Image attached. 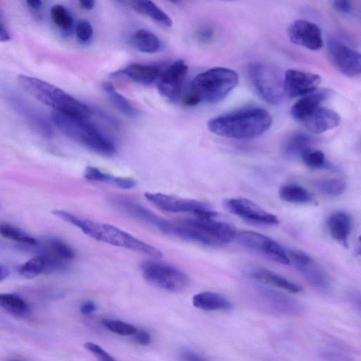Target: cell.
Segmentation results:
<instances>
[{"mask_svg":"<svg viewBox=\"0 0 361 361\" xmlns=\"http://www.w3.org/2000/svg\"><path fill=\"white\" fill-rule=\"evenodd\" d=\"M272 117L265 109L250 106L211 118L209 130L217 135L233 139H250L266 132Z\"/></svg>","mask_w":361,"mask_h":361,"instance_id":"6da1fadb","label":"cell"},{"mask_svg":"<svg viewBox=\"0 0 361 361\" xmlns=\"http://www.w3.org/2000/svg\"><path fill=\"white\" fill-rule=\"evenodd\" d=\"M51 212L58 218L78 227L85 235L96 240L140 252L156 259L162 257L161 252L157 247L116 226L84 219L64 210L55 209Z\"/></svg>","mask_w":361,"mask_h":361,"instance_id":"7a4b0ae2","label":"cell"},{"mask_svg":"<svg viewBox=\"0 0 361 361\" xmlns=\"http://www.w3.org/2000/svg\"><path fill=\"white\" fill-rule=\"evenodd\" d=\"M17 80L25 92L44 104L53 108L54 111L82 119H88L92 114L87 104L52 84L23 74L18 75Z\"/></svg>","mask_w":361,"mask_h":361,"instance_id":"3957f363","label":"cell"},{"mask_svg":"<svg viewBox=\"0 0 361 361\" xmlns=\"http://www.w3.org/2000/svg\"><path fill=\"white\" fill-rule=\"evenodd\" d=\"M235 233L233 225L220 219L216 212L180 221L177 228L178 237L210 247L231 243Z\"/></svg>","mask_w":361,"mask_h":361,"instance_id":"277c9868","label":"cell"},{"mask_svg":"<svg viewBox=\"0 0 361 361\" xmlns=\"http://www.w3.org/2000/svg\"><path fill=\"white\" fill-rule=\"evenodd\" d=\"M51 119L55 126L72 140L102 155L111 156L116 152L113 140L88 119L68 116L56 111Z\"/></svg>","mask_w":361,"mask_h":361,"instance_id":"5b68a950","label":"cell"},{"mask_svg":"<svg viewBox=\"0 0 361 361\" xmlns=\"http://www.w3.org/2000/svg\"><path fill=\"white\" fill-rule=\"evenodd\" d=\"M238 83V73L225 67L208 69L192 80L188 94L196 99L198 104H217L224 100Z\"/></svg>","mask_w":361,"mask_h":361,"instance_id":"8992f818","label":"cell"},{"mask_svg":"<svg viewBox=\"0 0 361 361\" xmlns=\"http://www.w3.org/2000/svg\"><path fill=\"white\" fill-rule=\"evenodd\" d=\"M248 76L263 100L271 104L281 102L285 95L283 78L275 67L262 62L252 63L248 67Z\"/></svg>","mask_w":361,"mask_h":361,"instance_id":"52a82bcc","label":"cell"},{"mask_svg":"<svg viewBox=\"0 0 361 361\" xmlns=\"http://www.w3.org/2000/svg\"><path fill=\"white\" fill-rule=\"evenodd\" d=\"M141 271L148 283L166 291L180 292L190 284V279L184 272L162 262H145L141 265Z\"/></svg>","mask_w":361,"mask_h":361,"instance_id":"ba28073f","label":"cell"},{"mask_svg":"<svg viewBox=\"0 0 361 361\" xmlns=\"http://www.w3.org/2000/svg\"><path fill=\"white\" fill-rule=\"evenodd\" d=\"M236 242L276 262L290 264L288 251L278 242L262 233L247 230L236 231Z\"/></svg>","mask_w":361,"mask_h":361,"instance_id":"9c48e42d","label":"cell"},{"mask_svg":"<svg viewBox=\"0 0 361 361\" xmlns=\"http://www.w3.org/2000/svg\"><path fill=\"white\" fill-rule=\"evenodd\" d=\"M145 197L159 209L173 213H192L194 216L209 215L215 212L204 202L163 194L146 192Z\"/></svg>","mask_w":361,"mask_h":361,"instance_id":"30bf717a","label":"cell"},{"mask_svg":"<svg viewBox=\"0 0 361 361\" xmlns=\"http://www.w3.org/2000/svg\"><path fill=\"white\" fill-rule=\"evenodd\" d=\"M288 255L290 262L310 284L324 291L331 288L326 273L312 256L300 250H290Z\"/></svg>","mask_w":361,"mask_h":361,"instance_id":"8fae6325","label":"cell"},{"mask_svg":"<svg viewBox=\"0 0 361 361\" xmlns=\"http://www.w3.org/2000/svg\"><path fill=\"white\" fill-rule=\"evenodd\" d=\"M224 209L231 214L245 221L263 225H277L278 217L266 211L253 201L239 197L226 199L223 202Z\"/></svg>","mask_w":361,"mask_h":361,"instance_id":"7c38bea8","label":"cell"},{"mask_svg":"<svg viewBox=\"0 0 361 361\" xmlns=\"http://www.w3.org/2000/svg\"><path fill=\"white\" fill-rule=\"evenodd\" d=\"M328 54L334 67L348 77L360 74L361 59L358 51L336 39H331L327 45Z\"/></svg>","mask_w":361,"mask_h":361,"instance_id":"4fadbf2b","label":"cell"},{"mask_svg":"<svg viewBox=\"0 0 361 361\" xmlns=\"http://www.w3.org/2000/svg\"><path fill=\"white\" fill-rule=\"evenodd\" d=\"M188 71V67L183 60H178L168 66L158 79L159 93L170 101L178 100L180 97Z\"/></svg>","mask_w":361,"mask_h":361,"instance_id":"5bb4252c","label":"cell"},{"mask_svg":"<svg viewBox=\"0 0 361 361\" xmlns=\"http://www.w3.org/2000/svg\"><path fill=\"white\" fill-rule=\"evenodd\" d=\"M321 78L315 73L290 69L283 78L284 92L290 99L303 97L318 89Z\"/></svg>","mask_w":361,"mask_h":361,"instance_id":"9a60e30c","label":"cell"},{"mask_svg":"<svg viewBox=\"0 0 361 361\" xmlns=\"http://www.w3.org/2000/svg\"><path fill=\"white\" fill-rule=\"evenodd\" d=\"M288 35L293 43L309 50L317 51L323 46L320 27L306 20L294 21L288 27Z\"/></svg>","mask_w":361,"mask_h":361,"instance_id":"2e32d148","label":"cell"},{"mask_svg":"<svg viewBox=\"0 0 361 361\" xmlns=\"http://www.w3.org/2000/svg\"><path fill=\"white\" fill-rule=\"evenodd\" d=\"M68 264L43 255H37L18 268V273L27 279L36 277L42 274L61 272Z\"/></svg>","mask_w":361,"mask_h":361,"instance_id":"e0dca14e","label":"cell"},{"mask_svg":"<svg viewBox=\"0 0 361 361\" xmlns=\"http://www.w3.org/2000/svg\"><path fill=\"white\" fill-rule=\"evenodd\" d=\"M330 91L317 89L299 99L290 109L292 118L302 123L314 111L321 107V104L329 97Z\"/></svg>","mask_w":361,"mask_h":361,"instance_id":"ac0fdd59","label":"cell"},{"mask_svg":"<svg viewBox=\"0 0 361 361\" xmlns=\"http://www.w3.org/2000/svg\"><path fill=\"white\" fill-rule=\"evenodd\" d=\"M341 122L340 115L335 111L324 107H319L302 123L312 133L320 134L338 126Z\"/></svg>","mask_w":361,"mask_h":361,"instance_id":"d6986e66","label":"cell"},{"mask_svg":"<svg viewBox=\"0 0 361 361\" xmlns=\"http://www.w3.org/2000/svg\"><path fill=\"white\" fill-rule=\"evenodd\" d=\"M36 249L37 255H43L68 264L74 257L73 249L63 240L56 237L45 238L38 241L35 246H29Z\"/></svg>","mask_w":361,"mask_h":361,"instance_id":"ffe728a7","label":"cell"},{"mask_svg":"<svg viewBox=\"0 0 361 361\" xmlns=\"http://www.w3.org/2000/svg\"><path fill=\"white\" fill-rule=\"evenodd\" d=\"M250 277L258 283L297 293L302 287L280 274L264 267H255L250 271Z\"/></svg>","mask_w":361,"mask_h":361,"instance_id":"44dd1931","label":"cell"},{"mask_svg":"<svg viewBox=\"0 0 361 361\" xmlns=\"http://www.w3.org/2000/svg\"><path fill=\"white\" fill-rule=\"evenodd\" d=\"M327 226L331 238L343 247H348L352 228L350 215L341 211L332 213L328 218Z\"/></svg>","mask_w":361,"mask_h":361,"instance_id":"7402d4cb","label":"cell"},{"mask_svg":"<svg viewBox=\"0 0 361 361\" xmlns=\"http://www.w3.org/2000/svg\"><path fill=\"white\" fill-rule=\"evenodd\" d=\"M114 75H124L134 82L148 85L158 80L160 70L153 66L132 63L113 73Z\"/></svg>","mask_w":361,"mask_h":361,"instance_id":"603a6c76","label":"cell"},{"mask_svg":"<svg viewBox=\"0 0 361 361\" xmlns=\"http://www.w3.org/2000/svg\"><path fill=\"white\" fill-rule=\"evenodd\" d=\"M117 204L126 213L164 231L169 221L159 216L142 205L128 200H119Z\"/></svg>","mask_w":361,"mask_h":361,"instance_id":"cb8c5ba5","label":"cell"},{"mask_svg":"<svg viewBox=\"0 0 361 361\" xmlns=\"http://www.w3.org/2000/svg\"><path fill=\"white\" fill-rule=\"evenodd\" d=\"M192 304L196 308L204 311H225L232 308L231 302L226 297L212 291L195 295Z\"/></svg>","mask_w":361,"mask_h":361,"instance_id":"d4e9b609","label":"cell"},{"mask_svg":"<svg viewBox=\"0 0 361 361\" xmlns=\"http://www.w3.org/2000/svg\"><path fill=\"white\" fill-rule=\"evenodd\" d=\"M130 42L137 51L146 54L156 53L161 46L159 38L154 32L145 29L135 30L130 37Z\"/></svg>","mask_w":361,"mask_h":361,"instance_id":"484cf974","label":"cell"},{"mask_svg":"<svg viewBox=\"0 0 361 361\" xmlns=\"http://www.w3.org/2000/svg\"><path fill=\"white\" fill-rule=\"evenodd\" d=\"M127 3L133 10L157 23L165 27H171L173 24L170 16L151 1H130Z\"/></svg>","mask_w":361,"mask_h":361,"instance_id":"4316f807","label":"cell"},{"mask_svg":"<svg viewBox=\"0 0 361 361\" xmlns=\"http://www.w3.org/2000/svg\"><path fill=\"white\" fill-rule=\"evenodd\" d=\"M102 89L112 105L120 112L130 118H135L139 116V111L127 98L117 91L111 82H103Z\"/></svg>","mask_w":361,"mask_h":361,"instance_id":"83f0119b","label":"cell"},{"mask_svg":"<svg viewBox=\"0 0 361 361\" xmlns=\"http://www.w3.org/2000/svg\"><path fill=\"white\" fill-rule=\"evenodd\" d=\"M313 137L307 133H298L290 137L283 147V154L290 158L301 157L312 148Z\"/></svg>","mask_w":361,"mask_h":361,"instance_id":"f1b7e54d","label":"cell"},{"mask_svg":"<svg viewBox=\"0 0 361 361\" xmlns=\"http://www.w3.org/2000/svg\"><path fill=\"white\" fill-rule=\"evenodd\" d=\"M264 299L269 309L284 314H295L300 311V306L292 299L272 291H264Z\"/></svg>","mask_w":361,"mask_h":361,"instance_id":"f546056e","label":"cell"},{"mask_svg":"<svg viewBox=\"0 0 361 361\" xmlns=\"http://www.w3.org/2000/svg\"><path fill=\"white\" fill-rule=\"evenodd\" d=\"M280 198L287 202L304 204L310 203L313 197L304 187L298 184H286L279 190Z\"/></svg>","mask_w":361,"mask_h":361,"instance_id":"4dcf8cb0","label":"cell"},{"mask_svg":"<svg viewBox=\"0 0 361 361\" xmlns=\"http://www.w3.org/2000/svg\"><path fill=\"white\" fill-rule=\"evenodd\" d=\"M0 306L15 316L23 317L30 311V307L25 300L14 293H0Z\"/></svg>","mask_w":361,"mask_h":361,"instance_id":"1f68e13d","label":"cell"},{"mask_svg":"<svg viewBox=\"0 0 361 361\" xmlns=\"http://www.w3.org/2000/svg\"><path fill=\"white\" fill-rule=\"evenodd\" d=\"M0 235L5 238L16 241L25 246H35L38 240L22 229L8 223H0Z\"/></svg>","mask_w":361,"mask_h":361,"instance_id":"d6a6232c","label":"cell"},{"mask_svg":"<svg viewBox=\"0 0 361 361\" xmlns=\"http://www.w3.org/2000/svg\"><path fill=\"white\" fill-rule=\"evenodd\" d=\"M50 16L54 25L63 32L70 33L73 27V18L70 11L61 4H55L50 9Z\"/></svg>","mask_w":361,"mask_h":361,"instance_id":"836d02e7","label":"cell"},{"mask_svg":"<svg viewBox=\"0 0 361 361\" xmlns=\"http://www.w3.org/2000/svg\"><path fill=\"white\" fill-rule=\"evenodd\" d=\"M317 188L324 195L329 197H336L344 192L346 183L342 178H327L317 180Z\"/></svg>","mask_w":361,"mask_h":361,"instance_id":"e575fe53","label":"cell"},{"mask_svg":"<svg viewBox=\"0 0 361 361\" xmlns=\"http://www.w3.org/2000/svg\"><path fill=\"white\" fill-rule=\"evenodd\" d=\"M102 323L106 329L120 336H132L137 330L134 325L118 319H105Z\"/></svg>","mask_w":361,"mask_h":361,"instance_id":"d590c367","label":"cell"},{"mask_svg":"<svg viewBox=\"0 0 361 361\" xmlns=\"http://www.w3.org/2000/svg\"><path fill=\"white\" fill-rule=\"evenodd\" d=\"M300 158L303 163L310 169H323L327 166L325 155L321 150L311 148L307 150Z\"/></svg>","mask_w":361,"mask_h":361,"instance_id":"8d00e7d4","label":"cell"},{"mask_svg":"<svg viewBox=\"0 0 361 361\" xmlns=\"http://www.w3.org/2000/svg\"><path fill=\"white\" fill-rule=\"evenodd\" d=\"M75 30L76 38L81 44H87L92 40L93 28L88 20H79L75 25Z\"/></svg>","mask_w":361,"mask_h":361,"instance_id":"74e56055","label":"cell"},{"mask_svg":"<svg viewBox=\"0 0 361 361\" xmlns=\"http://www.w3.org/2000/svg\"><path fill=\"white\" fill-rule=\"evenodd\" d=\"M84 176L89 180L97 182L113 183L114 178V176L106 173L94 166H87L85 170Z\"/></svg>","mask_w":361,"mask_h":361,"instance_id":"f35d334b","label":"cell"},{"mask_svg":"<svg viewBox=\"0 0 361 361\" xmlns=\"http://www.w3.org/2000/svg\"><path fill=\"white\" fill-rule=\"evenodd\" d=\"M85 349L92 354L97 361H118L102 347L93 342H86Z\"/></svg>","mask_w":361,"mask_h":361,"instance_id":"ab89813d","label":"cell"},{"mask_svg":"<svg viewBox=\"0 0 361 361\" xmlns=\"http://www.w3.org/2000/svg\"><path fill=\"white\" fill-rule=\"evenodd\" d=\"M178 359L179 361H209L200 353L190 349L180 350Z\"/></svg>","mask_w":361,"mask_h":361,"instance_id":"60d3db41","label":"cell"},{"mask_svg":"<svg viewBox=\"0 0 361 361\" xmlns=\"http://www.w3.org/2000/svg\"><path fill=\"white\" fill-rule=\"evenodd\" d=\"M133 336L135 342L139 345H147L151 342V336L145 330H137Z\"/></svg>","mask_w":361,"mask_h":361,"instance_id":"b9f144b4","label":"cell"},{"mask_svg":"<svg viewBox=\"0 0 361 361\" xmlns=\"http://www.w3.org/2000/svg\"><path fill=\"white\" fill-rule=\"evenodd\" d=\"M334 8L342 13H350L353 11L352 2L345 0H337L333 1Z\"/></svg>","mask_w":361,"mask_h":361,"instance_id":"7bdbcfd3","label":"cell"},{"mask_svg":"<svg viewBox=\"0 0 361 361\" xmlns=\"http://www.w3.org/2000/svg\"><path fill=\"white\" fill-rule=\"evenodd\" d=\"M113 183L123 189L133 188L136 184L133 178L116 176H114Z\"/></svg>","mask_w":361,"mask_h":361,"instance_id":"ee69618b","label":"cell"},{"mask_svg":"<svg viewBox=\"0 0 361 361\" xmlns=\"http://www.w3.org/2000/svg\"><path fill=\"white\" fill-rule=\"evenodd\" d=\"M97 309V305L92 300H87L82 302L80 305V312L84 315H88L94 312Z\"/></svg>","mask_w":361,"mask_h":361,"instance_id":"f6af8a7d","label":"cell"},{"mask_svg":"<svg viewBox=\"0 0 361 361\" xmlns=\"http://www.w3.org/2000/svg\"><path fill=\"white\" fill-rule=\"evenodd\" d=\"M11 39V35L6 27L1 22L0 15V42H5Z\"/></svg>","mask_w":361,"mask_h":361,"instance_id":"bcb514c9","label":"cell"},{"mask_svg":"<svg viewBox=\"0 0 361 361\" xmlns=\"http://www.w3.org/2000/svg\"><path fill=\"white\" fill-rule=\"evenodd\" d=\"M27 6L32 10H39L41 8L42 3L39 0L26 1Z\"/></svg>","mask_w":361,"mask_h":361,"instance_id":"7dc6e473","label":"cell"},{"mask_svg":"<svg viewBox=\"0 0 361 361\" xmlns=\"http://www.w3.org/2000/svg\"><path fill=\"white\" fill-rule=\"evenodd\" d=\"M80 6L85 10H91L94 8L95 1L93 0H82L80 1Z\"/></svg>","mask_w":361,"mask_h":361,"instance_id":"c3c4849f","label":"cell"},{"mask_svg":"<svg viewBox=\"0 0 361 361\" xmlns=\"http://www.w3.org/2000/svg\"><path fill=\"white\" fill-rule=\"evenodd\" d=\"M212 35V31L210 29L204 28L199 32L200 38L202 40H208Z\"/></svg>","mask_w":361,"mask_h":361,"instance_id":"681fc988","label":"cell"},{"mask_svg":"<svg viewBox=\"0 0 361 361\" xmlns=\"http://www.w3.org/2000/svg\"><path fill=\"white\" fill-rule=\"evenodd\" d=\"M9 274V269L5 265L0 263V282L7 279Z\"/></svg>","mask_w":361,"mask_h":361,"instance_id":"f907efd6","label":"cell"},{"mask_svg":"<svg viewBox=\"0 0 361 361\" xmlns=\"http://www.w3.org/2000/svg\"><path fill=\"white\" fill-rule=\"evenodd\" d=\"M8 361H22V360H20L18 359H11Z\"/></svg>","mask_w":361,"mask_h":361,"instance_id":"816d5d0a","label":"cell"},{"mask_svg":"<svg viewBox=\"0 0 361 361\" xmlns=\"http://www.w3.org/2000/svg\"><path fill=\"white\" fill-rule=\"evenodd\" d=\"M1 244V243H0Z\"/></svg>","mask_w":361,"mask_h":361,"instance_id":"f5cc1de1","label":"cell"}]
</instances>
